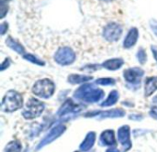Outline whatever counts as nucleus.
Masks as SVG:
<instances>
[{
    "instance_id": "30",
    "label": "nucleus",
    "mask_w": 157,
    "mask_h": 152,
    "mask_svg": "<svg viewBox=\"0 0 157 152\" xmlns=\"http://www.w3.org/2000/svg\"><path fill=\"white\" fill-rule=\"evenodd\" d=\"M107 152H120V151H119V150H117V149H115V148H111V149L108 150Z\"/></svg>"
},
{
    "instance_id": "8",
    "label": "nucleus",
    "mask_w": 157,
    "mask_h": 152,
    "mask_svg": "<svg viewBox=\"0 0 157 152\" xmlns=\"http://www.w3.org/2000/svg\"><path fill=\"white\" fill-rule=\"evenodd\" d=\"M65 126L63 125H58L55 128H53L48 134L47 136L40 142L39 146L37 147V150H40L41 148H43L44 146L50 144L51 142H52L53 140H55L58 137H60L64 131H65Z\"/></svg>"
},
{
    "instance_id": "16",
    "label": "nucleus",
    "mask_w": 157,
    "mask_h": 152,
    "mask_svg": "<svg viewBox=\"0 0 157 152\" xmlns=\"http://www.w3.org/2000/svg\"><path fill=\"white\" fill-rule=\"evenodd\" d=\"M155 91H157V77H150L146 79L144 88L145 96L152 95Z\"/></svg>"
},
{
    "instance_id": "6",
    "label": "nucleus",
    "mask_w": 157,
    "mask_h": 152,
    "mask_svg": "<svg viewBox=\"0 0 157 152\" xmlns=\"http://www.w3.org/2000/svg\"><path fill=\"white\" fill-rule=\"evenodd\" d=\"M122 34V27L116 22H110L107 24L103 28V37L109 42H115L120 39Z\"/></svg>"
},
{
    "instance_id": "25",
    "label": "nucleus",
    "mask_w": 157,
    "mask_h": 152,
    "mask_svg": "<svg viewBox=\"0 0 157 152\" xmlns=\"http://www.w3.org/2000/svg\"><path fill=\"white\" fill-rule=\"evenodd\" d=\"M150 27L154 34L157 37V20L155 19H151L150 20Z\"/></svg>"
},
{
    "instance_id": "23",
    "label": "nucleus",
    "mask_w": 157,
    "mask_h": 152,
    "mask_svg": "<svg viewBox=\"0 0 157 152\" xmlns=\"http://www.w3.org/2000/svg\"><path fill=\"white\" fill-rule=\"evenodd\" d=\"M96 83L99 85H114L115 80L111 78H100L96 81Z\"/></svg>"
},
{
    "instance_id": "9",
    "label": "nucleus",
    "mask_w": 157,
    "mask_h": 152,
    "mask_svg": "<svg viewBox=\"0 0 157 152\" xmlns=\"http://www.w3.org/2000/svg\"><path fill=\"white\" fill-rule=\"evenodd\" d=\"M118 139L120 143L122 145L123 150L125 151L129 150L132 148V141H131V130L129 126L121 127L118 131Z\"/></svg>"
},
{
    "instance_id": "27",
    "label": "nucleus",
    "mask_w": 157,
    "mask_h": 152,
    "mask_svg": "<svg viewBox=\"0 0 157 152\" xmlns=\"http://www.w3.org/2000/svg\"><path fill=\"white\" fill-rule=\"evenodd\" d=\"M9 64H10L9 59H6V60L4 61V62L2 63V65H1V71L3 72L6 68H7V67L9 66Z\"/></svg>"
},
{
    "instance_id": "19",
    "label": "nucleus",
    "mask_w": 157,
    "mask_h": 152,
    "mask_svg": "<svg viewBox=\"0 0 157 152\" xmlns=\"http://www.w3.org/2000/svg\"><path fill=\"white\" fill-rule=\"evenodd\" d=\"M118 100H119V93H118V91L114 90V91L110 92L109 97L101 104V106H103V107L111 106L115 105Z\"/></svg>"
},
{
    "instance_id": "4",
    "label": "nucleus",
    "mask_w": 157,
    "mask_h": 152,
    "mask_svg": "<svg viewBox=\"0 0 157 152\" xmlns=\"http://www.w3.org/2000/svg\"><path fill=\"white\" fill-rule=\"evenodd\" d=\"M44 104L35 98H29L27 103V108L22 115L26 119H32L39 117L44 110Z\"/></svg>"
},
{
    "instance_id": "13",
    "label": "nucleus",
    "mask_w": 157,
    "mask_h": 152,
    "mask_svg": "<svg viewBox=\"0 0 157 152\" xmlns=\"http://www.w3.org/2000/svg\"><path fill=\"white\" fill-rule=\"evenodd\" d=\"M100 144L102 146H115L116 139L113 130H106L100 136Z\"/></svg>"
},
{
    "instance_id": "22",
    "label": "nucleus",
    "mask_w": 157,
    "mask_h": 152,
    "mask_svg": "<svg viewBox=\"0 0 157 152\" xmlns=\"http://www.w3.org/2000/svg\"><path fill=\"white\" fill-rule=\"evenodd\" d=\"M137 60L141 64H144L147 61V54L145 52V50L143 48H140L138 52H137Z\"/></svg>"
},
{
    "instance_id": "2",
    "label": "nucleus",
    "mask_w": 157,
    "mask_h": 152,
    "mask_svg": "<svg viewBox=\"0 0 157 152\" xmlns=\"http://www.w3.org/2000/svg\"><path fill=\"white\" fill-rule=\"evenodd\" d=\"M23 97L16 91H8L2 100L1 108L4 112H13L22 107Z\"/></svg>"
},
{
    "instance_id": "26",
    "label": "nucleus",
    "mask_w": 157,
    "mask_h": 152,
    "mask_svg": "<svg viewBox=\"0 0 157 152\" xmlns=\"http://www.w3.org/2000/svg\"><path fill=\"white\" fill-rule=\"evenodd\" d=\"M7 28H8V24L6 22H3L0 25V34H1V36L5 35V33L7 31Z\"/></svg>"
},
{
    "instance_id": "1",
    "label": "nucleus",
    "mask_w": 157,
    "mask_h": 152,
    "mask_svg": "<svg viewBox=\"0 0 157 152\" xmlns=\"http://www.w3.org/2000/svg\"><path fill=\"white\" fill-rule=\"evenodd\" d=\"M103 96H104L103 90L99 88H96L91 83L84 84L75 92V98L87 103L98 102L103 98Z\"/></svg>"
},
{
    "instance_id": "29",
    "label": "nucleus",
    "mask_w": 157,
    "mask_h": 152,
    "mask_svg": "<svg viewBox=\"0 0 157 152\" xmlns=\"http://www.w3.org/2000/svg\"><path fill=\"white\" fill-rule=\"evenodd\" d=\"M151 50H152L153 55H154V57H155V60L157 61V47L153 45V46L151 47Z\"/></svg>"
},
{
    "instance_id": "21",
    "label": "nucleus",
    "mask_w": 157,
    "mask_h": 152,
    "mask_svg": "<svg viewBox=\"0 0 157 152\" xmlns=\"http://www.w3.org/2000/svg\"><path fill=\"white\" fill-rule=\"evenodd\" d=\"M21 146L17 141H11L6 145L5 152H20Z\"/></svg>"
},
{
    "instance_id": "28",
    "label": "nucleus",
    "mask_w": 157,
    "mask_h": 152,
    "mask_svg": "<svg viewBox=\"0 0 157 152\" xmlns=\"http://www.w3.org/2000/svg\"><path fill=\"white\" fill-rule=\"evenodd\" d=\"M150 115H151V117H154V118L157 119V107H153V108L151 109V111H150Z\"/></svg>"
},
{
    "instance_id": "24",
    "label": "nucleus",
    "mask_w": 157,
    "mask_h": 152,
    "mask_svg": "<svg viewBox=\"0 0 157 152\" xmlns=\"http://www.w3.org/2000/svg\"><path fill=\"white\" fill-rule=\"evenodd\" d=\"M0 10H1V16H0V17L3 18L6 16V14L7 13V10H8V6H6V3L0 2Z\"/></svg>"
},
{
    "instance_id": "11",
    "label": "nucleus",
    "mask_w": 157,
    "mask_h": 152,
    "mask_svg": "<svg viewBox=\"0 0 157 152\" xmlns=\"http://www.w3.org/2000/svg\"><path fill=\"white\" fill-rule=\"evenodd\" d=\"M81 106L75 104L74 102H72V100H67L65 101V103L61 106V108L59 109L58 111V116L62 117V116H64L66 114H75V113H77L81 110Z\"/></svg>"
},
{
    "instance_id": "20",
    "label": "nucleus",
    "mask_w": 157,
    "mask_h": 152,
    "mask_svg": "<svg viewBox=\"0 0 157 152\" xmlns=\"http://www.w3.org/2000/svg\"><path fill=\"white\" fill-rule=\"evenodd\" d=\"M23 58L34 64H37V65H40V66H44L45 65V62L43 61H41L40 59L37 58L36 56L32 55V54H24Z\"/></svg>"
},
{
    "instance_id": "31",
    "label": "nucleus",
    "mask_w": 157,
    "mask_h": 152,
    "mask_svg": "<svg viewBox=\"0 0 157 152\" xmlns=\"http://www.w3.org/2000/svg\"><path fill=\"white\" fill-rule=\"evenodd\" d=\"M154 102H155V103L157 105V96H155V97L154 98Z\"/></svg>"
},
{
    "instance_id": "10",
    "label": "nucleus",
    "mask_w": 157,
    "mask_h": 152,
    "mask_svg": "<svg viewBox=\"0 0 157 152\" xmlns=\"http://www.w3.org/2000/svg\"><path fill=\"white\" fill-rule=\"evenodd\" d=\"M87 117H99L100 118H114V117H122L125 116V111L118 108V109H112L109 111H104V112H92L90 114L86 115Z\"/></svg>"
},
{
    "instance_id": "33",
    "label": "nucleus",
    "mask_w": 157,
    "mask_h": 152,
    "mask_svg": "<svg viewBox=\"0 0 157 152\" xmlns=\"http://www.w3.org/2000/svg\"><path fill=\"white\" fill-rule=\"evenodd\" d=\"M8 1H10V0H1V2H4V3H6Z\"/></svg>"
},
{
    "instance_id": "12",
    "label": "nucleus",
    "mask_w": 157,
    "mask_h": 152,
    "mask_svg": "<svg viewBox=\"0 0 157 152\" xmlns=\"http://www.w3.org/2000/svg\"><path fill=\"white\" fill-rule=\"evenodd\" d=\"M138 38H139V31H138V28H132L129 32L127 33L125 39H124V41H123V47L125 49H131L132 48L137 40H138Z\"/></svg>"
},
{
    "instance_id": "15",
    "label": "nucleus",
    "mask_w": 157,
    "mask_h": 152,
    "mask_svg": "<svg viewBox=\"0 0 157 152\" xmlns=\"http://www.w3.org/2000/svg\"><path fill=\"white\" fill-rule=\"evenodd\" d=\"M95 141H96V133L95 132H89L86 135L83 143L80 145V150L84 152L88 151L94 146Z\"/></svg>"
},
{
    "instance_id": "18",
    "label": "nucleus",
    "mask_w": 157,
    "mask_h": 152,
    "mask_svg": "<svg viewBox=\"0 0 157 152\" xmlns=\"http://www.w3.org/2000/svg\"><path fill=\"white\" fill-rule=\"evenodd\" d=\"M91 76L87 75H80V74H71L68 77V82L72 84H77V83H82L85 82H87L91 80Z\"/></svg>"
},
{
    "instance_id": "3",
    "label": "nucleus",
    "mask_w": 157,
    "mask_h": 152,
    "mask_svg": "<svg viewBox=\"0 0 157 152\" xmlns=\"http://www.w3.org/2000/svg\"><path fill=\"white\" fill-rule=\"evenodd\" d=\"M55 90L54 83L49 80V79H42L35 83V84L32 87V92L34 95L40 98H50Z\"/></svg>"
},
{
    "instance_id": "17",
    "label": "nucleus",
    "mask_w": 157,
    "mask_h": 152,
    "mask_svg": "<svg viewBox=\"0 0 157 152\" xmlns=\"http://www.w3.org/2000/svg\"><path fill=\"white\" fill-rule=\"evenodd\" d=\"M6 44L8 48H10L12 50L17 52L18 54H24L25 53V48L10 36L7 37V39L6 40Z\"/></svg>"
},
{
    "instance_id": "32",
    "label": "nucleus",
    "mask_w": 157,
    "mask_h": 152,
    "mask_svg": "<svg viewBox=\"0 0 157 152\" xmlns=\"http://www.w3.org/2000/svg\"><path fill=\"white\" fill-rule=\"evenodd\" d=\"M100 1H103V2H110V1H113V0H100Z\"/></svg>"
},
{
    "instance_id": "7",
    "label": "nucleus",
    "mask_w": 157,
    "mask_h": 152,
    "mask_svg": "<svg viewBox=\"0 0 157 152\" xmlns=\"http://www.w3.org/2000/svg\"><path fill=\"white\" fill-rule=\"evenodd\" d=\"M144 70L138 67H134V68L127 69L124 72L123 76L127 83L137 86L141 83V78L144 76Z\"/></svg>"
},
{
    "instance_id": "5",
    "label": "nucleus",
    "mask_w": 157,
    "mask_h": 152,
    "mask_svg": "<svg viewBox=\"0 0 157 152\" xmlns=\"http://www.w3.org/2000/svg\"><path fill=\"white\" fill-rule=\"evenodd\" d=\"M75 60V54L74 50L69 47H62L60 48L54 54V61L56 63L65 66L72 64Z\"/></svg>"
},
{
    "instance_id": "14",
    "label": "nucleus",
    "mask_w": 157,
    "mask_h": 152,
    "mask_svg": "<svg viewBox=\"0 0 157 152\" xmlns=\"http://www.w3.org/2000/svg\"><path fill=\"white\" fill-rule=\"evenodd\" d=\"M123 64H124V61L121 58H114V59H110V60L104 61L102 66L104 68H106L107 70L116 71V70H119L120 68H121V66Z\"/></svg>"
}]
</instances>
